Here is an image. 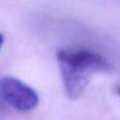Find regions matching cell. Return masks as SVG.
Returning <instances> with one entry per match:
<instances>
[{
    "mask_svg": "<svg viewBox=\"0 0 120 120\" xmlns=\"http://www.w3.org/2000/svg\"><path fill=\"white\" fill-rule=\"evenodd\" d=\"M0 94L11 106L20 112L34 110L39 103L37 92L14 77H4L0 80Z\"/></svg>",
    "mask_w": 120,
    "mask_h": 120,
    "instance_id": "cell-2",
    "label": "cell"
},
{
    "mask_svg": "<svg viewBox=\"0 0 120 120\" xmlns=\"http://www.w3.org/2000/svg\"><path fill=\"white\" fill-rule=\"evenodd\" d=\"M57 62L64 93L70 100H76L82 95L95 74L113 70L112 63L103 55L89 49L60 50Z\"/></svg>",
    "mask_w": 120,
    "mask_h": 120,
    "instance_id": "cell-1",
    "label": "cell"
},
{
    "mask_svg": "<svg viewBox=\"0 0 120 120\" xmlns=\"http://www.w3.org/2000/svg\"><path fill=\"white\" fill-rule=\"evenodd\" d=\"M115 91H116V93L120 96V85H119V86H117V87H116V90H115Z\"/></svg>",
    "mask_w": 120,
    "mask_h": 120,
    "instance_id": "cell-4",
    "label": "cell"
},
{
    "mask_svg": "<svg viewBox=\"0 0 120 120\" xmlns=\"http://www.w3.org/2000/svg\"><path fill=\"white\" fill-rule=\"evenodd\" d=\"M2 43H3V36H2V34H0V48H1Z\"/></svg>",
    "mask_w": 120,
    "mask_h": 120,
    "instance_id": "cell-3",
    "label": "cell"
}]
</instances>
